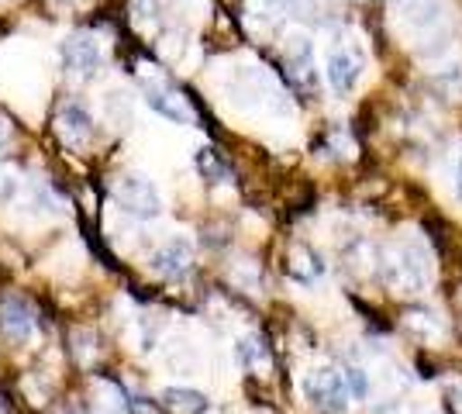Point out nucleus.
<instances>
[{"instance_id": "12", "label": "nucleus", "mask_w": 462, "mask_h": 414, "mask_svg": "<svg viewBox=\"0 0 462 414\" xmlns=\"http://www.w3.org/2000/svg\"><path fill=\"white\" fill-rule=\"evenodd\" d=\"M287 66L297 83H314V52H310V41L304 35H290Z\"/></svg>"}, {"instance_id": "13", "label": "nucleus", "mask_w": 462, "mask_h": 414, "mask_svg": "<svg viewBox=\"0 0 462 414\" xmlns=\"http://www.w3.org/2000/svg\"><path fill=\"white\" fill-rule=\"evenodd\" d=\"M287 270H290L293 280H300V283H314L318 276H325V259L318 256L314 249H308V245H293V249H290Z\"/></svg>"}, {"instance_id": "14", "label": "nucleus", "mask_w": 462, "mask_h": 414, "mask_svg": "<svg viewBox=\"0 0 462 414\" xmlns=\"http://www.w3.org/2000/svg\"><path fill=\"white\" fill-rule=\"evenodd\" d=\"M238 359H242L249 370H255V373H266V370H270V353H266V342L259 336H245L238 342Z\"/></svg>"}, {"instance_id": "17", "label": "nucleus", "mask_w": 462, "mask_h": 414, "mask_svg": "<svg viewBox=\"0 0 462 414\" xmlns=\"http://www.w3.org/2000/svg\"><path fill=\"white\" fill-rule=\"evenodd\" d=\"M346 373V383H348V394L356 397V400H363L369 394V380H366V370H359V366H346L342 370Z\"/></svg>"}, {"instance_id": "2", "label": "nucleus", "mask_w": 462, "mask_h": 414, "mask_svg": "<svg viewBox=\"0 0 462 414\" xmlns=\"http://www.w3.org/2000/svg\"><path fill=\"white\" fill-rule=\"evenodd\" d=\"M380 273L383 280L401 290V294H421L428 287V276H431V262H428V253L418 242H407L393 253H383V262H380Z\"/></svg>"}, {"instance_id": "21", "label": "nucleus", "mask_w": 462, "mask_h": 414, "mask_svg": "<svg viewBox=\"0 0 462 414\" xmlns=\"http://www.w3.org/2000/svg\"><path fill=\"white\" fill-rule=\"evenodd\" d=\"M0 414H4V408H0Z\"/></svg>"}, {"instance_id": "6", "label": "nucleus", "mask_w": 462, "mask_h": 414, "mask_svg": "<svg viewBox=\"0 0 462 414\" xmlns=\"http://www.w3.org/2000/svg\"><path fill=\"white\" fill-rule=\"evenodd\" d=\"M363 69H366V56H363V49L359 45H335L331 52H328V66H325V77L331 83V90L335 94H348V90H356V83L363 77Z\"/></svg>"}, {"instance_id": "9", "label": "nucleus", "mask_w": 462, "mask_h": 414, "mask_svg": "<svg viewBox=\"0 0 462 414\" xmlns=\"http://www.w3.org/2000/svg\"><path fill=\"white\" fill-rule=\"evenodd\" d=\"M193 262V245L187 238H170L162 249H155L152 256H149V266H152V273L159 276H183L190 270Z\"/></svg>"}, {"instance_id": "15", "label": "nucleus", "mask_w": 462, "mask_h": 414, "mask_svg": "<svg viewBox=\"0 0 462 414\" xmlns=\"http://www.w3.org/2000/svg\"><path fill=\"white\" fill-rule=\"evenodd\" d=\"M197 170L204 173V179H211V183H225V179L231 177V170L217 159L214 149H200V152H197Z\"/></svg>"}, {"instance_id": "11", "label": "nucleus", "mask_w": 462, "mask_h": 414, "mask_svg": "<svg viewBox=\"0 0 462 414\" xmlns=\"http://www.w3.org/2000/svg\"><path fill=\"white\" fill-rule=\"evenodd\" d=\"M159 404H162V411L170 414H200L208 408V397L200 391H193V387H166L159 394Z\"/></svg>"}, {"instance_id": "10", "label": "nucleus", "mask_w": 462, "mask_h": 414, "mask_svg": "<svg viewBox=\"0 0 462 414\" xmlns=\"http://www.w3.org/2000/svg\"><path fill=\"white\" fill-rule=\"evenodd\" d=\"M0 332L11 342H28L35 332V311L21 297H7L0 304Z\"/></svg>"}, {"instance_id": "16", "label": "nucleus", "mask_w": 462, "mask_h": 414, "mask_svg": "<svg viewBox=\"0 0 462 414\" xmlns=\"http://www.w3.org/2000/svg\"><path fill=\"white\" fill-rule=\"evenodd\" d=\"M404 325L411 332H418V336L431 338V336H442V321L431 315V311H411L404 317Z\"/></svg>"}, {"instance_id": "7", "label": "nucleus", "mask_w": 462, "mask_h": 414, "mask_svg": "<svg viewBox=\"0 0 462 414\" xmlns=\"http://www.w3.org/2000/svg\"><path fill=\"white\" fill-rule=\"evenodd\" d=\"M145 100H149V107H152L155 115L176 121V124H193V118H197L190 100L183 97L173 83L162 77H155V79L145 77Z\"/></svg>"}, {"instance_id": "8", "label": "nucleus", "mask_w": 462, "mask_h": 414, "mask_svg": "<svg viewBox=\"0 0 462 414\" xmlns=\"http://www.w3.org/2000/svg\"><path fill=\"white\" fill-rule=\"evenodd\" d=\"M56 132L66 149L83 152V149L90 145V138H94V121H90V115H87L79 104H66L56 118Z\"/></svg>"}, {"instance_id": "20", "label": "nucleus", "mask_w": 462, "mask_h": 414, "mask_svg": "<svg viewBox=\"0 0 462 414\" xmlns=\"http://www.w3.org/2000/svg\"><path fill=\"white\" fill-rule=\"evenodd\" d=\"M7 145V128H4V121H0V149Z\"/></svg>"}, {"instance_id": "18", "label": "nucleus", "mask_w": 462, "mask_h": 414, "mask_svg": "<svg viewBox=\"0 0 462 414\" xmlns=\"http://www.w3.org/2000/svg\"><path fill=\"white\" fill-rule=\"evenodd\" d=\"M280 7H290V11H310L314 0H280Z\"/></svg>"}, {"instance_id": "4", "label": "nucleus", "mask_w": 462, "mask_h": 414, "mask_svg": "<svg viewBox=\"0 0 462 414\" xmlns=\"http://www.w3.org/2000/svg\"><path fill=\"white\" fill-rule=\"evenodd\" d=\"M304 394L314 408H321L325 414H346L348 411V383H346V373H338V370H331V366H318V370H310L308 380H304Z\"/></svg>"}, {"instance_id": "19", "label": "nucleus", "mask_w": 462, "mask_h": 414, "mask_svg": "<svg viewBox=\"0 0 462 414\" xmlns=\"http://www.w3.org/2000/svg\"><path fill=\"white\" fill-rule=\"evenodd\" d=\"M452 408L462 414V387H459V391H452Z\"/></svg>"}, {"instance_id": "5", "label": "nucleus", "mask_w": 462, "mask_h": 414, "mask_svg": "<svg viewBox=\"0 0 462 414\" xmlns=\"http://www.w3.org/2000/svg\"><path fill=\"white\" fill-rule=\"evenodd\" d=\"M59 56H62V69L69 77L90 79L100 69V62H104V49H100L97 35H90V32H73L69 39L62 41Z\"/></svg>"}, {"instance_id": "3", "label": "nucleus", "mask_w": 462, "mask_h": 414, "mask_svg": "<svg viewBox=\"0 0 462 414\" xmlns=\"http://www.w3.org/2000/svg\"><path fill=\"white\" fill-rule=\"evenodd\" d=\"M111 194H115V204L125 215H135V217H142V221L159 217V211H162V198H159L155 183L149 177H142V173H125V177H117L115 187H111Z\"/></svg>"}, {"instance_id": "1", "label": "nucleus", "mask_w": 462, "mask_h": 414, "mask_svg": "<svg viewBox=\"0 0 462 414\" xmlns=\"http://www.w3.org/2000/svg\"><path fill=\"white\" fill-rule=\"evenodd\" d=\"M390 24L407 45H431L448 32V7L445 0H393Z\"/></svg>"}]
</instances>
